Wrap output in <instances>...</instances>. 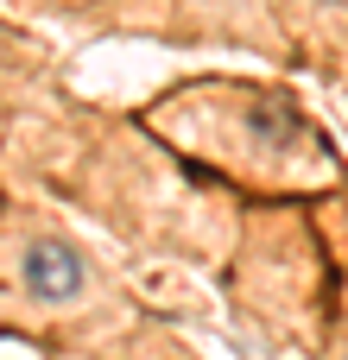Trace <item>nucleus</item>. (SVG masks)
Returning <instances> with one entry per match:
<instances>
[{
	"instance_id": "obj_1",
	"label": "nucleus",
	"mask_w": 348,
	"mask_h": 360,
	"mask_svg": "<svg viewBox=\"0 0 348 360\" xmlns=\"http://www.w3.org/2000/svg\"><path fill=\"white\" fill-rule=\"evenodd\" d=\"M19 278L38 304H76L82 285H89V266L70 240H32L25 259H19Z\"/></svg>"
},
{
	"instance_id": "obj_2",
	"label": "nucleus",
	"mask_w": 348,
	"mask_h": 360,
	"mask_svg": "<svg viewBox=\"0 0 348 360\" xmlns=\"http://www.w3.org/2000/svg\"><path fill=\"white\" fill-rule=\"evenodd\" d=\"M317 6H323V13H342V19H348V0H317Z\"/></svg>"
}]
</instances>
